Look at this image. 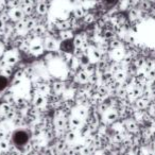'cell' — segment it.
Instances as JSON below:
<instances>
[{
  "label": "cell",
  "mask_w": 155,
  "mask_h": 155,
  "mask_svg": "<svg viewBox=\"0 0 155 155\" xmlns=\"http://www.w3.org/2000/svg\"><path fill=\"white\" fill-rule=\"evenodd\" d=\"M28 140H29V136L26 132L19 131L14 134V142H15L16 146H18V147L25 146V144L28 142Z\"/></svg>",
  "instance_id": "cell-1"
},
{
  "label": "cell",
  "mask_w": 155,
  "mask_h": 155,
  "mask_svg": "<svg viewBox=\"0 0 155 155\" xmlns=\"http://www.w3.org/2000/svg\"><path fill=\"white\" fill-rule=\"evenodd\" d=\"M8 84V81L5 78L3 77H0V91H2V89L5 88V86H7Z\"/></svg>",
  "instance_id": "cell-2"
}]
</instances>
